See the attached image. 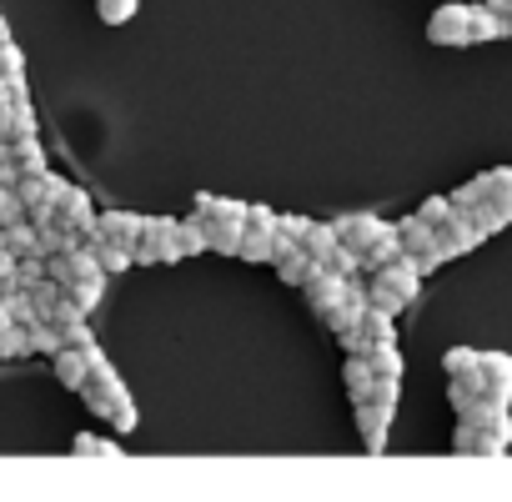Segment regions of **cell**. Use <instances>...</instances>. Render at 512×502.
<instances>
[{
	"label": "cell",
	"mask_w": 512,
	"mask_h": 502,
	"mask_svg": "<svg viewBox=\"0 0 512 502\" xmlns=\"http://www.w3.org/2000/svg\"><path fill=\"white\" fill-rule=\"evenodd\" d=\"M447 392H452L457 417L472 412L477 402H507L512 407V357L507 352H477V362L467 372H457Z\"/></svg>",
	"instance_id": "6da1fadb"
},
{
	"label": "cell",
	"mask_w": 512,
	"mask_h": 502,
	"mask_svg": "<svg viewBox=\"0 0 512 502\" xmlns=\"http://www.w3.org/2000/svg\"><path fill=\"white\" fill-rule=\"evenodd\" d=\"M81 397H86V407L96 412V417H106L116 432H136V402H131V392H126V382H121V372L106 362V352L96 347V357H91V372H86V382H81Z\"/></svg>",
	"instance_id": "7a4b0ae2"
},
{
	"label": "cell",
	"mask_w": 512,
	"mask_h": 502,
	"mask_svg": "<svg viewBox=\"0 0 512 502\" xmlns=\"http://www.w3.org/2000/svg\"><path fill=\"white\" fill-rule=\"evenodd\" d=\"M512 447V407L507 402H477L472 412L457 417V437L452 452H472V457H497Z\"/></svg>",
	"instance_id": "3957f363"
},
{
	"label": "cell",
	"mask_w": 512,
	"mask_h": 502,
	"mask_svg": "<svg viewBox=\"0 0 512 502\" xmlns=\"http://www.w3.org/2000/svg\"><path fill=\"white\" fill-rule=\"evenodd\" d=\"M392 226H397V236H402V251L412 257V267H417L422 277H432V272H442V267L452 262V251L442 246L437 226H432V221H422L417 211H412V216H402V221H392Z\"/></svg>",
	"instance_id": "277c9868"
},
{
	"label": "cell",
	"mask_w": 512,
	"mask_h": 502,
	"mask_svg": "<svg viewBox=\"0 0 512 502\" xmlns=\"http://www.w3.org/2000/svg\"><path fill=\"white\" fill-rule=\"evenodd\" d=\"M181 221L176 216H146L141 241L131 246V262L136 267H161V262H181Z\"/></svg>",
	"instance_id": "5b68a950"
},
{
	"label": "cell",
	"mask_w": 512,
	"mask_h": 502,
	"mask_svg": "<svg viewBox=\"0 0 512 502\" xmlns=\"http://www.w3.org/2000/svg\"><path fill=\"white\" fill-rule=\"evenodd\" d=\"M241 231H246V201L216 196V206H211V216H206V251L236 257V251H241Z\"/></svg>",
	"instance_id": "8992f818"
},
{
	"label": "cell",
	"mask_w": 512,
	"mask_h": 502,
	"mask_svg": "<svg viewBox=\"0 0 512 502\" xmlns=\"http://www.w3.org/2000/svg\"><path fill=\"white\" fill-rule=\"evenodd\" d=\"M277 216L282 211H272V206H246V231H241V251H236L241 262H256V267L277 262Z\"/></svg>",
	"instance_id": "52a82bcc"
},
{
	"label": "cell",
	"mask_w": 512,
	"mask_h": 502,
	"mask_svg": "<svg viewBox=\"0 0 512 502\" xmlns=\"http://www.w3.org/2000/svg\"><path fill=\"white\" fill-rule=\"evenodd\" d=\"M352 417H357L362 447H367V452H382V447H387V432H392V417H397V402L362 397V402H352Z\"/></svg>",
	"instance_id": "ba28073f"
},
{
	"label": "cell",
	"mask_w": 512,
	"mask_h": 502,
	"mask_svg": "<svg viewBox=\"0 0 512 502\" xmlns=\"http://www.w3.org/2000/svg\"><path fill=\"white\" fill-rule=\"evenodd\" d=\"M427 36H432V46H472V6H462V0L437 6L427 21Z\"/></svg>",
	"instance_id": "9c48e42d"
},
{
	"label": "cell",
	"mask_w": 512,
	"mask_h": 502,
	"mask_svg": "<svg viewBox=\"0 0 512 502\" xmlns=\"http://www.w3.org/2000/svg\"><path fill=\"white\" fill-rule=\"evenodd\" d=\"M302 292H307V307H312V317H327L347 292H352V277H342V272H332V267H312V277L302 282Z\"/></svg>",
	"instance_id": "30bf717a"
},
{
	"label": "cell",
	"mask_w": 512,
	"mask_h": 502,
	"mask_svg": "<svg viewBox=\"0 0 512 502\" xmlns=\"http://www.w3.org/2000/svg\"><path fill=\"white\" fill-rule=\"evenodd\" d=\"M96 216H101V211L91 206V196H86L81 186H66V196H61V206H56V221L71 226L81 241H91V236H96Z\"/></svg>",
	"instance_id": "8fae6325"
},
{
	"label": "cell",
	"mask_w": 512,
	"mask_h": 502,
	"mask_svg": "<svg viewBox=\"0 0 512 502\" xmlns=\"http://www.w3.org/2000/svg\"><path fill=\"white\" fill-rule=\"evenodd\" d=\"M437 236H442V246L452 251V257H462V251H472V246H482L487 236H482V226L467 216V211H452L442 226H437Z\"/></svg>",
	"instance_id": "7c38bea8"
},
{
	"label": "cell",
	"mask_w": 512,
	"mask_h": 502,
	"mask_svg": "<svg viewBox=\"0 0 512 502\" xmlns=\"http://www.w3.org/2000/svg\"><path fill=\"white\" fill-rule=\"evenodd\" d=\"M392 221H382V216H372V211H352V216H337V231H342V241L352 246V251H367L382 231H387Z\"/></svg>",
	"instance_id": "4fadbf2b"
},
{
	"label": "cell",
	"mask_w": 512,
	"mask_h": 502,
	"mask_svg": "<svg viewBox=\"0 0 512 502\" xmlns=\"http://www.w3.org/2000/svg\"><path fill=\"white\" fill-rule=\"evenodd\" d=\"M141 226H146V216H136V211H101V216H96V231H101L106 241L126 246V251L141 241Z\"/></svg>",
	"instance_id": "5bb4252c"
},
{
	"label": "cell",
	"mask_w": 512,
	"mask_h": 502,
	"mask_svg": "<svg viewBox=\"0 0 512 502\" xmlns=\"http://www.w3.org/2000/svg\"><path fill=\"white\" fill-rule=\"evenodd\" d=\"M91 357H96V347H61V352L51 357L56 382L71 387V392H81V382H86V372H91Z\"/></svg>",
	"instance_id": "9a60e30c"
},
{
	"label": "cell",
	"mask_w": 512,
	"mask_h": 502,
	"mask_svg": "<svg viewBox=\"0 0 512 502\" xmlns=\"http://www.w3.org/2000/svg\"><path fill=\"white\" fill-rule=\"evenodd\" d=\"M362 292H367V307H377V312H392V317H402L412 302L382 277V272H362Z\"/></svg>",
	"instance_id": "2e32d148"
},
{
	"label": "cell",
	"mask_w": 512,
	"mask_h": 502,
	"mask_svg": "<svg viewBox=\"0 0 512 502\" xmlns=\"http://www.w3.org/2000/svg\"><path fill=\"white\" fill-rule=\"evenodd\" d=\"M272 267H277V277H282L287 287H302V282L312 277V267H317V257H312V251H307V246L297 241V246H287V251H282V257H277Z\"/></svg>",
	"instance_id": "e0dca14e"
},
{
	"label": "cell",
	"mask_w": 512,
	"mask_h": 502,
	"mask_svg": "<svg viewBox=\"0 0 512 502\" xmlns=\"http://www.w3.org/2000/svg\"><path fill=\"white\" fill-rule=\"evenodd\" d=\"M342 382H347V397H352V402H362V397H372V382H377V372H372V362H367L362 352H347Z\"/></svg>",
	"instance_id": "ac0fdd59"
},
{
	"label": "cell",
	"mask_w": 512,
	"mask_h": 502,
	"mask_svg": "<svg viewBox=\"0 0 512 502\" xmlns=\"http://www.w3.org/2000/svg\"><path fill=\"white\" fill-rule=\"evenodd\" d=\"M397 257H407L402 251V236H397V226H387L367 251H362V272H377V267H387V262H397Z\"/></svg>",
	"instance_id": "d6986e66"
},
{
	"label": "cell",
	"mask_w": 512,
	"mask_h": 502,
	"mask_svg": "<svg viewBox=\"0 0 512 502\" xmlns=\"http://www.w3.org/2000/svg\"><path fill=\"white\" fill-rule=\"evenodd\" d=\"M86 246L96 251V262H101V272H106V277H121V272H131V267H136V262H131V251H126V246H116V241H106L101 231H96Z\"/></svg>",
	"instance_id": "ffe728a7"
},
{
	"label": "cell",
	"mask_w": 512,
	"mask_h": 502,
	"mask_svg": "<svg viewBox=\"0 0 512 502\" xmlns=\"http://www.w3.org/2000/svg\"><path fill=\"white\" fill-rule=\"evenodd\" d=\"M26 136H41V121H36V106H31V96L6 106V141H26Z\"/></svg>",
	"instance_id": "44dd1931"
},
{
	"label": "cell",
	"mask_w": 512,
	"mask_h": 502,
	"mask_svg": "<svg viewBox=\"0 0 512 502\" xmlns=\"http://www.w3.org/2000/svg\"><path fill=\"white\" fill-rule=\"evenodd\" d=\"M106 282H111L106 272H86V277H76V282L66 287V297H71L81 312H96V307H101V297H106Z\"/></svg>",
	"instance_id": "7402d4cb"
},
{
	"label": "cell",
	"mask_w": 512,
	"mask_h": 502,
	"mask_svg": "<svg viewBox=\"0 0 512 502\" xmlns=\"http://www.w3.org/2000/svg\"><path fill=\"white\" fill-rule=\"evenodd\" d=\"M377 272H382L407 302H417V292H422V272L412 267V257H397V262H387V267H377Z\"/></svg>",
	"instance_id": "603a6c76"
},
{
	"label": "cell",
	"mask_w": 512,
	"mask_h": 502,
	"mask_svg": "<svg viewBox=\"0 0 512 502\" xmlns=\"http://www.w3.org/2000/svg\"><path fill=\"white\" fill-rule=\"evenodd\" d=\"M11 166H16L21 176H31V171H51V161H46V151H41V136L11 141Z\"/></svg>",
	"instance_id": "cb8c5ba5"
},
{
	"label": "cell",
	"mask_w": 512,
	"mask_h": 502,
	"mask_svg": "<svg viewBox=\"0 0 512 502\" xmlns=\"http://www.w3.org/2000/svg\"><path fill=\"white\" fill-rule=\"evenodd\" d=\"M342 241V231H337V221H307V231H302V246L312 251L317 262H327V251Z\"/></svg>",
	"instance_id": "d4e9b609"
},
{
	"label": "cell",
	"mask_w": 512,
	"mask_h": 502,
	"mask_svg": "<svg viewBox=\"0 0 512 502\" xmlns=\"http://www.w3.org/2000/svg\"><path fill=\"white\" fill-rule=\"evenodd\" d=\"M362 357L372 362V372H377V377H402V352H397V337H387V342H372Z\"/></svg>",
	"instance_id": "484cf974"
},
{
	"label": "cell",
	"mask_w": 512,
	"mask_h": 502,
	"mask_svg": "<svg viewBox=\"0 0 512 502\" xmlns=\"http://www.w3.org/2000/svg\"><path fill=\"white\" fill-rule=\"evenodd\" d=\"M392 322H397L392 312H377V307H367V317H362V327H357V332H362V342L372 347V342H387V337H397V327H392ZM367 347H362V352H367Z\"/></svg>",
	"instance_id": "4316f807"
},
{
	"label": "cell",
	"mask_w": 512,
	"mask_h": 502,
	"mask_svg": "<svg viewBox=\"0 0 512 502\" xmlns=\"http://www.w3.org/2000/svg\"><path fill=\"white\" fill-rule=\"evenodd\" d=\"M26 337H31V352H41V357H56V352H61V327H56V322H46V317H41V322H31V327H26Z\"/></svg>",
	"instance_id": "83f0119b"
},
{
	"label": "cell",
	"mask_w": 512,
	"mask_h": 502,
	"mask_svg": "<svg viewBox=\"0 0 512 502\" xmlns=\"http://www.w3.org/2000/svg\"><path fill=\"white\" fill-rule=\"evenodd\" d=\"M472 41H502V16L487 6H472Z\"/></svg>",
	"instance_id": "f1b7e54d"
},
{
	"label": "cell",
	"mask_w": 512,
	"mask_h": 502,
	"mask_svg": "<svg viewBox=\"0 0 512 502\" xmlns=\"http://www.w3.org/2000/svg\"><path fill=\"white\" fill-rule=\"evenodd\" d=\"M71 452H76V457H121V442H111V437H91V432H76V437H71Z\"/></svg>",
	"instance_id": "f546056e"
},
{
	"label": "cell",
	"mask_w": 512,
	"mask_h": 502,
	"mask_svg": "<svg viewBox=\"0 0 512 502\" xmlns=\"http://www.w3.org/2000/svg\"><path fill=\"white\" fill-rule=\"evenodd\" d=\"M322 267H332V272H342V277H362V251H352L347 241H337V246L327 251Z\"/></svg>",
	"instance_id": "4dcf8cb0"
},
{
	"label": "cell",
	"mask_w": 512,
	"mask_h": 502,
	"mask_svg": "<svg viewBox=\"0 0 512 502\" xmlns=\"http://www.w3.org/2000/svg\"><path fill=\"white\" fill-rule=\"evenodd\" d=\"M6 357H31V337H26L21 322L0 327V362H6Z\"/></svg>",
	"instance_id": "1f68e13d"
},
{
	"label": "cell",
	"mask_w": 512,
	"mask_h": 502,
	"mask_svg": "<svg viewBox=\"0 0 512 502\" xmlns=\"http://www.w3.org/2000/svg\"><path fill=\"white\" fill-rule=\"evenodd\" d=\"M136 6H141V0H96V16H101L106 26H126V21L136 16Z\"/></svg>",
	"instance_id": "d6a6232c"
},
{
	"label": "cell",
	"mask_w": 512,
	"mask_h": 502,
	"mask_svg": "<svg viewBox=\"0 0 512 502\" xmlns=\"http://www.w3.org/2000/svg\"><path fill=\"white\" fill-rule=\"evenodd\" d=\"M181 251H186V257H201V251H206V221H196V216L181 221Z\"/></svg>",
	"instance_id": "836d02e7"
},
{
	"label": "cell",
	"mask_w": 512,
	"mask_h": 502,
	"mask_svg": "<svg viewBox=\"0 0 512 502\" xmlns=\"http://www.w3.org/2000/svg\"><path fill=\"white\" fill-rule=\"evenodd\" d=\"M41 277H51V272H46V257H36V251H31V257H21V267H16V287L31 292Z\"/></svg>",
	"instance_id": "e575fe53"
},
{
	"label": "cell",
	"mask_w": 512,
	"mask_h": 502,
	"mask_svg": "<svg viewBox=\"0 0 512 502\" xmlns=\"http://www.w3.org/2000/svg\"><path fill=\"white\" fill-rule=\"evenodd\" d=\"M11 221H26V201L16 196V186H0V226Z\"/></svg>",
	"instance_id": "d590c367"
},
{
	"label": "cell",
	"mask_w": 512,
	"mask_h": 502,
	"mask_svg": "<svg viewBox=\"0 0 512 502\" xmlns=\"http://www.w3.org/2000/svg\"><path fill=\"white\" fill-rule=\"evenodd\" d=\"M0 71H6V76H26V51L6 36V41H0Z\"/></svg>",
	"instance_id": "8d00e7d4"
},
{
	"label": "cell",
	"mask_w": 512,
	"mask_h": 502,
	"mask_svg": "<svg viewBox=\"0 0 512 502\" xmlns=\"http://www.w3.org/2000/svg\"><path fill=\"white\" fill-rule=\"evenodd\" d=\"M482 196H487V186H482V181H467V186H457L447 201H452V211H472Z\"/></svg>",
	"instance_id": "74e56055"
},
{
	"label": "cell",
	"mask_w": 512,
	"mask_h": 502,
	"mask_svg": "<svg viewBox=\"0 0 512 502\" xmlns=\"http://www.w3.org/2000/svg\"><path fill=\"white\" fill-rule=\"evenodd\" d=\"M61 347H101V342L91 337V327H86V317H81V322H66V327H61Z\"/></svg>",
	"instance_id": "f35d334b"
},
{
	"label": "cell",
	"mask_w": 512,
	"mask_h": 502,
	"mask_svg": "<svg viewBox=\"0 0 512 502\" xmlns=\"http://www.w3.org/2000/svg\"><path fill=\"white\" fill-rule=\"evenodd\" d=\"M417 216H422V221H432V226H442V221L452 216V201H447V196H427V201L417 206Z\"/></svg>",
	"instance_id": "ab89813d"
},
{
	"label": "cell",
	"mask_w": 512,
	"mask_h": 502,
	"mask_svg": "<svg viewBox=\"0 0 512 502\" xmlns=\"http://www.w3.org/2000/svg\"><path fill=\"white\" fill-rule=\"evenodd\" d=\"M16 267H21V257H16V251H6V246H0V297H6V292H16Z\"/></svg>",
	"instance_id": "60d3db41"
},
{
	"label": "cell",
	"mask_w": 512,
	"mask_h": 502,
	"mask_svg": "<svg viewBox=\"0 0 512 502\" xmlns=\"http://www.w3.org/2000/svg\"><path fill=\"white\" fill-rule=\"evenodd\" d=\"M472 362H477V352H472V347H452V352L442 357V367H447V377H457V372H467Z\"/></svg>",
	"instance_id": "b9f144b4"
},
{
	"label": "cell",
	"mask_w": 512,
	"mask_h": 502,
	"mask_svg": "<svg viewBox=\"0 0 512 502\" xmlns=\"http://www.w3.org/2000/svg\"><path fill=\"white\" fill-rule=\"evenodd\" d=\"M307 221H312V216H292V211H287V216H277V226H282L287 236H297V241H302V231H307Z\"/></svg>",
	"instance_id": "7bdbcfd3"
},
{
	"label": "cell",
	"mask_w": 512,
	"mask_h": 502,
	"mask_svg": "<svg viewBox=\"0 0 512 502\" xmlns=\"http://www.w3.org/2000/svg\"><path fill=\"white\" fill-rule=\"evenodd\" d=\"M211 206H216V196H211V191H196V201H191V216H196V221H206V216H211Z\"/></svg>",
	"instance_id": "ee69618b"
},
{
	"label": "cell",
	"mask_w": 512,
	"mask_h": 502,
	"mask_svg": "<svg viewBox=\"0 0 512 502\" xmlns=\"http://www.w3.org/2000/svg\"><path fill=\"white\" fill-rule=\"evenodd\" d=\"M487 6L502 16V36H512V0H487Z\"/></svg>",
	"instance_id": "f6af8a7d"
},
{
	"label": "cell",
	"mask_w": 512,
	"mask_h": 502,
	"mask_svg": "<svg viewBox=\"0 0 512 502\" xmlns=\"http://www.w3.org/2000/svg\"><path fill=\"white\" fill-rule=\"evenodd\" d=\"M0 106H11V76L0 71Z\"/></svg>",
	"instance_id": "bcb514c9"
},
{
	"label": "cell",
	"mask_w": 512,
	"mask_h": 502,
	"mask_svg": "<svg viewBox=\"0 0 512 502\" xmlns=\"http://www.w3.org/2000/svg\"><path fill=\"white\" fill-rule=\"evenodd\" d=\"M11 161V141H0V166H6Z\"/></svg>",
	"instance_id": "7dc6e473"
},
{
	"label": "cell",
	"mask_w": 512,
	"mask_h": 502,
	"mask_svg": "<svg viewBox=\"0 0 512 502\" xmlns=\"http://www.w3.org/2000/svg\"><path fill=\"white\" fill-rule=\"evenodd\" d=\"M0 141H6V106H0Z\"/></svg>",
	"instance_id": "c3c4849f"
},
{
	"label": "cell",
	"mask_w": 512,
	"mask_h": 502,
	"mask_svg": "<svg viewBox=\"0 0 512 502\" xmlns=\"http://www.w3.org/2000/svg\"><path fill=\"white\" fill-rule=\"evenodd\" d=\"M0 36H11V26H6V16H0Z\"/></svg>",
	"instance_id": "681fc988"
},
{
	"label": "cell",
	"mask_w": 512,
	"mask_h": 502,
	"mask_svg": "<svg viewBox=\"0 0 512 502\" xmlns=\"http://www.w3.org/2000/svg\"><path fill=\"white\" fill-rule=\"evenodd\" d=\"M0 186H6V176H0Z\"/></svg>",
	"instance_id": "f907efd6"
},
{
	"label": "cell",
	"mask_w": 512,
	"mask_h": 502,
	"mask_svg": "<svg viewBox=\"0 0 512 502\" xmlns=\"http://www.w3.org/2000/svg\"><path fill=\"white\" fill-rule=\"evenodd\" d=\"M0 41H6V36H0Z\"/></svg>",
	"instance_id": "816d5d0a"
}]
</instances>
